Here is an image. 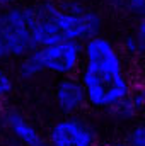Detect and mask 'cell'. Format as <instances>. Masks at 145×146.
<instances>
[{
	"instance_id": "6da1fadb",
	"label": "cell",
	"mask_w": 145,
	"mask_h": 146,
	"mask_svg": "<svg viewBox=\"0 0 145 146\" xmlns=\"http://www.w3.org/2000/svg\"><path fill=\"white\" fill-rule=\"evenodd\" d=\"M82 54L79 80L84 85L87 106L108 112L132 90L123 53L109 37L99 34L82 42Z\"/></svg>"
},
{
	"instance_id": "7a4b0ae2",
	"label": "cell",
	"mask_w": 145,
	"mask_h": 146,
	"mask_svg": "<svg viewBox=\"0 0 145 146\" xmlns=\"http://www.w3.org/2000/svg\"><path fill=\"white\" fill-rule=\"evenodd\" d=\"M24 14L36 48L58 41L85 42L104 26L101 12L85 0H39L24 7Z\"/></svg>"
},
{
	"instance_id": "3957f363",
	"label": "cell",
	"mask_w": 145,
	"mask_h": 146,
	"mask_svg": "<svg viewBox=\"0 0 145 146\" xmlns=\"http://www.w3.org/2000/svg\"><path fill=\"white\" fill-rule=\"evenodd\" d=\"M34 48L24 7L12 5L0 9V65L17 61Z\"/></svg>"
},
{
	"instance_id": "277c9868",
	"label": "cell",
	"mask_w": 145,
	"mask_h": 146,
	"mask_svg": "<svg viewBox=\"0 0 145 146\" xmlns=\"http://www.w3.org/2000/svg\"><path fill=\"white\" fill-rule=\"evenodd\" d=\"M44 73L56 75L60 78L73 76L82 66V42L75 41H58L48 46L36 48Z\"/></svg>"
},
{
	"instance_id": "5b68a950",
	"label": "cell",
	"mask_w": 145,
	"mask_h": 146,
	"mask_svg": "<svg viewBox=\"0 0 145 146\" xmlns=\"http://www.w3.org/2000/svg\"><path fill=\"white\" fill-rule=\"evenodd\" d=\"M48 146H97L94 126L80 115H63L48 131Z\"/></svg>"
},
{
	"instance_id": "8992f818",
	"label": "cell",
	"mask_w": 145,
	"mask_h": 146,
	"mask_svg": "<svg viewBox=\"0 0 145 146\" xmlns=\"http://www.w3.org/2000/svg\"><path fill=\"white\" fill-rule=\"evenodd\" d=\"M53 100L63 115H77L87 106V95L79 76L60 78L53 90Z\"/></svg>"
},
{
	"instance_id": "52a82bcc",
	"label": "cell",
	"mask_w": 145,
	"mask_h": 146,
	"mask_svg": "<svg viewBox=\"0 0 145 146\" xmlns=\"http://www.w3.org/2000/svg\"><path fill=\"white\" fill-rule=\"evenodd\" d=\"M2 127L19 146H44L41 131L19 110L10 109L2 114Z\"/></svg>"
},
{
	"instance_id": "ba28073f",
	"label": "cell",
	"mask_w": 145,
	"mask_h": 146,
	"mask_svg": "<svg viewBox=\"0 0 145 146\" xmlns=\"http://www.w3.org/2000/svg\"><path fill=\"white\" fill-rule=\"evenodd\" d=\"M15 63H17L15 65V72H17V76L21 80H28V82L29 80H36L38 76H41L44 73L36 48L31 53H28L26 56H22L21 60H17Z\"/></svg>"
},
{
	"instance_id": "9c48e42d",
	"label": "cell",
	"mask_w": 145,
	"mask_h": 146,
	"mask_svg": "<svg viewBox=\"0 0 145 146\" xmlns=\"http://www.w3.org/2000/svg\"><path fill=\"white\" fill-rule=\"evenodd\" d=\"M109 117H113L114 121H119V122H126V121H132L135 119V115L138 114L137 109L133 107V104L128 100V97L125 100H121L118 106H114L111 110H108Z\"/></svg>"
},
{
	"instance_id": "30bf717a",
	"label": "cell",
	"mask_w": 145,
	"mask_h": 146,
	"mask_svg": "<svg viewBox=\"0 0 145 146\" xmlns=\"http://www.w3.org/2000/svg\"><path fill=\"white\" fill-rule=\"evenodd\" d=\"M121 53H126L128 56H144L145 54V42L137 36L135 33L126 36L121 44Z\"/></svg>"
},
{
	"instance_id": "8fae6325",
	"label": "cell",
	"mask_w": 145,
	"mask_h": 146,
	"mask_svg": "<svg viewBox=\"0 0 145 146\" xmlns=\"http://www.w3.org/2000/svg\"><path fill=\"white\" fill-rule=\"evenodd\" d=\"M128 100L133 104V107L137 109V112L145 109V82L132 83V90H130Z\"/></svg>"
},
{
	"instance_id": "7c38bea8",
	"label": "cell",
	"mask_w": 145,
	"mask_h": 146,
	"mask_svg": "<svg viewBox=\"0 0 145 146\" xmlns=\"http://www.w3.org/2000/svg\"><path fill=\"white\" fill-rule=\"evenodd\" d=\"M12 88H14V78H12V75L7 72V68H3L0 65V109H2V106L5 102V99L10 95Z\"/></svg>"
},
{
	"instance_id": "4fadbf2b",
	"label": "cell",
	"mask_w": 145,
	"mask_h": 146,
	"mask_svg": "<svg viewBox=\"0 0 145 146\" xmlns=\"http://www.w3.org/2000/svg\"><path fill=\"white\" fill-rule=\"evenodd\" d=\"M125 143L128 146H145V124H135Z\"/></svg>"
},
{
	"instance_id": "5bb4252c",
	"label": "cell",
	"mask_w": 145,
	"mask_h": 146,
	"mask_svg": "<svg viewBox=\"0 0 145 146\" xmlns=\"http://www.w3.org/2000/svg\"><path fill=\"white\" fill-rule=\"evenodd\" d=\"M125 12L135 19H140L145 15V0H126Z\"/></svg>"
},
{
	"instance_id": "9a60e30c",
	"label": "cell",
	"mask_w": 145,
	"mask_h": 146,
	"mask_svg": "<svg viewBox=\"0 0 145 146\" xmlns=\"http://www.w3.org/2000/svg\"><path fill=\"white\" fill-rule=\"evenodd\" d=\"M135 34L140 37L142 41L145 42V15L137 19V27H135Z\"/></svg>"
},
{
	"instance_id": "2e32d148",
	"label": "cell",
	"mask_w": 145,
	"mask_h": 146,
	"mask_svg": "<svg viewBox=\"0 0 145 146\" xmlns=\"http://www.w3.org/2000/svg\"><path fill=\"white\" fill-rule=\"evenodd\" d=\"M106 3H108L113 10L125 12V3H126V0H106Z\"/></svg>"
},
{
	"instance_id": "e0dca14e",
	"label": "cell",
	"mask_w": 145,
	"mask_h": 146,
	"mask_svg": "<svg viewBox=\"0 0 145 146\" xmlns=\"http://www.w3.org/2000/svg\"><path fill=\"white\" fill-rule=\"evenodd\" d=\"M17 0H0V9H5V7H12L15 5Z\"/></svg>"
},
{
	"instance_id": "ac0fdd59",
	"label": "cell",
	"mask_w": 145,
	"mask_h": 146,
	"mask_svg": "<svg viewBox=\"0 0 145 146\" xmlns=\"http://www.w3.org/2000/svg\"><path fill=\"white\" fill-rule=\"evenodd\" d=\"M106 146H128L126 143H111V145H106Z\"/></svg>"
},
{
	"instance_id": "d6986e66",
	"label": "cell",
	"mask_w": 145,
	"mask_h": 146,
	"mask_svg": "<svg viewBox=\"0 0 145 146\" xmlns=\"http://www.w3.org/2000/svg\"><path fill=\"white\" fill-rule=\"evenodd\" d=\"M0 129H2V114H0Z\"/></svg>"
}]
</instances>
